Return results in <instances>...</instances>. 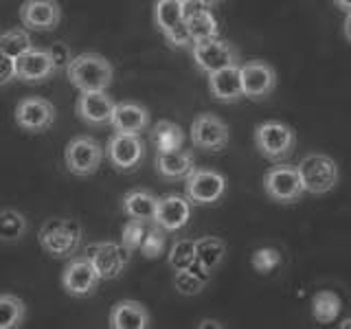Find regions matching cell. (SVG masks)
Returning <instances> with one entry per match:
<instances>
[{
    "instance_id": "obj_25",
    "label": "cell",
    "mask_w": 351,
    "mask_h": 329,
    "mask_svg": "<svg viewBox=\"0 0 351 329\" xmlns=\"http://www.w3.org/2000/svg\"><path fill=\"white\" fill-rule=\"evenodd\" d=\"M186 29H189V36L195 42H204V40H211V38H217L219 33V27H217V20L215 16L208 11L206 7H200V9H186Z\"/></svg>"
},
{
    "instance_id": "obj_31",
    "label": "cell",
    "mask_w": 351,
    "mask_h": 329,
    "mask_svg": "<svg viewBox=\"0 0 351 329\" xmlns=\"http://www.w3.org/2000/svg\"><path fill=\"white\" fill-rule=\"evenodd\" d=\"M25 303L14 294H0V329H16L25 321Z\"/></svg>"
},
{
    "instance_id": "obj_12",
    "label": "cell",
    "mask_w": 351,
    "mask_h": 329,
    "mask_svg": "<svg viewBox=\"0 0 351 329\" xmlns=\"http://www.w3.org/2000/svg\"><path fill=\"white\" fill-rule=\"evenodd\" d=\"M101 281L95 263L88 257H77L66 263L62 272V288L71 296H88L93 294L95 288Z\"/></svg>"
},
{
    "instance_id": "obj_44",
    "label": "cell",
    "mask_w": 351,
    "mask_h": 329,
    "mask_svg": "<svg viewBox=\"0 0 351 329\" xmlns=\"http://www.w3.org/2000/svg\"><path fill=\"white\" fill-rule=\"evenodd\" d=\"M180 3H182V5H193L195 0H180Z\"/></svg>"
},
{
    "instance_id": "obj_43",
    "label": "cell",
    "mask_w": 351,
    "mask_h": 329,
    "mask_svg": "<svg viewBox=\"0 0 351 329\" xmlns=\"http://www.w3.org/2000/svg\"><path fill=\"white\" fill-rule=\"evenodd\" d=\"M340 327H343V329H349V327H351V318H347V321L340 323Z\"/></svg>"
},
{
    "instance_id": "obj_37",
    "label": "cell",
    "mask_w": 351,
    "mask_h": 329,
    "mask_svg": "<svg viewBox=\"0 0 351 329\" xmlns=\"http://www.w3.org/2000/svg\"><path fill=\"white\" fill-rule=\"evenodd\" d=\"M47 51H49L51 60H53L55 73H58V71H69V66L73 62V53H71V49L66 47L64 42H53Z\"/></svg>"
},
{
    "instance_id": "obj_26",
    "label": "cell",
    "mask_w": 351,
    "mask_h": 329,
    "mask_svg": "<svg viewBox=\"0 0 351 329\" xmlns=\"http://www.w3.org/2000/svg\"><path fill=\"white\" fill-rule=\"evenodd\" d=\"M152 138L156 143L158 151H171V149L182 147L184 132L178 123H173V121H158L152 130Z\"/></svg>"
},
{
    "instance_id": "obj_24",
    "label": "cell",
    "mask_w": 351,
    "mask_h": 329,
    "mask_svg": "<svg viewBox=\"0 0 351 329\" xmlns=\"http://www.w3.org/2000/svg\"><path fill=\"white\" fill-rule=\"evenodd\" d=\"M158 208V197L152 195L149 191L134 189L123 197V211L132 219H141V222H152L156 217Z\"/></svg>"
},
{
    "instance_id": "obj_8",
    "label": "cell",
    "mask_w": 351,
    "mask_h": 329,
    "mask_svg": "<svg viewBox=\"0 0 351 329\" xmlns=\"http://www.w3.org/2000/svg\"><path fill=\"white\" fill-rule=\"evenodd\" d=\"M184 191L193 204H215L226 193V178L211 169H193L184 178Z\"/></svg>"
},
{
    "instance_id": "obj_38",
    "label": "cell",
    "mask_w": 351,
    "mask_h": 329,
    "mask_svg": "<svg viewBox=\"0 0 351 329\" xmlns=\"http://www.w3.org/2000/svg\"><path fill=\"white\" fill-rule=\"evenodd\" d=\"M16 80V60L0 55V86H7Z\"/></svg>"
},
{
    "instance_id": "obj_11",
    "label": "cell",
    "mask_w": 351,
    "mask_h": 329,
    "mask_svg": "<svg viewBox=\"0 0 351 329\" xmlns=\"http://www.w3.org/2000/svg\"><path fill=\"white\" fill-rule=\"evenodd\" d=\"M86 257L95 263L101 279H117L130 259V250L114 241H99V244H90L86 248Z\"/></svg>"
},
{
    "instance_id": "obj_42",
    "label": "cell",
    "mask_w": 351,
    "mask_h": 329,
    "mask_svg": "<svg viewBox=\"0 0 351 329\" xmlns=\"http://www.w3.org/2000/svg\"><path fill=\"white\" fill-rule=\"evenodd\" d=\"M200 327H222L219 323H213V321H204V323H200Z\"/></svg>"
},
{
    "instance_id": "obj_39",
    "label": "cell",
    "mask_w": 351,
    "mask_h": 329,
    "mask_svg": "<svg viewBox=\"0 0 351 329\" xmlns=\"http://www.w3.org/2000/svg\"><path fill=\"white\" fill-rule=\"evenodd\" d=\"M345 36L351 42V11H347V18H345Z\"/></svg>"
},
{
    "instance_id": "obj_6",
    "label": "cell",
    "mask_w": 351,
    "mask_h": 329,
    "mask_svg": "<svg viewBox=\"0 0 351 329\" xmlns=\"http://www.w3.org/2000/svg\"><path fill=\"white\" fill-rule=\"evenodd\" d=\"M263 191L268 193L270 200L281 204H292L303 195V182L299 167H290V164H277L266 171L263 175Z\"/></svg>"
},
{
    "instance_id": "obj_23",
    "label": "cell",
    "mask_w": 351,
    "mask_h": 329,
    "mask_svg": "<svg viewBox=\"0 0 351 329\" xmlns=\"http://www.w3.org/2000/svg\"><path fill=\"white\" fill-rule=\"evenodd\" d=\"M156 171L167 180L186 178V175L193 171V154L182 147L171 149V151H158Z\"/></svg>"
},
{
    "instance_id": "obj_2",
    "label": "cell",
    "mask_w": 351,
    "mask_h": 329,
    "mask_svg": "<svg viewBox=\"0 0 351 329\" xmlns=\"http://www.w3.org/2000/svg\"><path fill=\"white\" fill-rule=\"evenodd\" d=\"M38 241L53 257H71L82 244V224L73 217H51L42 224Z\"/></svg>"
},
{
    "instance_id": "obj_10",
    "label": "cell",
    "mask_w": 351,
    "mask_h": 329,
    "mask_svg": "<svg viewBox=\"0 0 351 329\" xmlns=\"http://www.w3.org/2000/svg\"><path fill=\"white\" fill-rule=\"evenodd\" d=\"M106 156L112 162V167L119 171H132L136 169L143 156H145V145L138 134H123L114 132V136L108 141Z\"/></svg>"
},
{
    "instance_id": "obj_4",
    "label": "cell",
    "mask_w": 351,
    "mask_h": 329,
    "mask_svg": "<svg viewBox=\"0 0 351 329\" xmlns=\"http://www.w3.org/2000/svg\"><path fill=\"white\" fill-rule=\"evenodd\" d=\"M184 18H186V5H182L180 0H156L154 20H156V27L162 31V36L167 38V42L173 49H184L193 44Z\"/></svg>"
},
{
    "instance_id": "obj_34",
    "label": "cell",
    "mask_w": 351,
    "mask_h": 329,
    "mask_svg": "<svg viewBox=\"0 0 351 329\" xmlns=\"http://www.w3.org/2000/svg\"><path fill=\"white\" fill-rule=\"evenodd\" d=\"M147 222H141V219H132L123 226V230H121V244H123L130 252L136 250L143 246V241H145V235H147Z\"/></svg>"
},
{
    "instance_id": "obj_14",
    "label": "cell",
    "mask_w": 351,
    "mask_h": 329,
    "mask_svg": "<svg viewBox=\"0 0 351 329\" xmlns=\"http://www.w3.org/2000/svg\"><path fill=\"white\" fill-rule=\"evenodd\" d=\"M55 121V106L42 97H27L16 106V123L27 132H44Z\"/></svg>"
},
{
    "instance_id": "obj_28",
    "label": "cell",
    "mask_w": 351,
    "mask_h": 329,
    "mask_svg": "<svg viewBox=\"0 0 351 329\" xmlns=\"http://www.w3.org/2000/svg\"><path fill=\"white\" fill-rule=\"evenodd\" d=\"M340 299L338 294L329 292V290H323V292H316L314 299H312V312H314V318L321 325H327V323H334L338 314H340Z\"/></svg>"
},
{
    "instance_id": "obj_13",
    "label": "cell",
    "mask_w": 351,
    "mask_h": 329,
    "mask_svg": "<svg viewBox=\"0 0 351 329\" xmlns=\"http://www.w3.org/2000/svg\"><path fill=\"white\" fill-rule=\"evenodd\" d=\"M228 127L215 114H200L191 123V141L204 151H222L228 145Z\"/></svg>"
},
{
    "instance_id": "obj_5",
    "label": "cell",
    "mask_w": 351,
    "mask_h": 329,
    "mask_svg": "<svg viewBox=\"0 0 351 329\" xmlns=\"http://www.w3.org/2000/svg\"><path fill=\"white\" fill-rule=\"evenodd\" d=\"M299 173L303 189L307 193L321 195L332 191L338 184V164L325 154H310L299 162Z\"/></svg>"
},
{
    "instance_id": "obj_20",
    "label": "cell",
    "mask_w": 351,
    "mask_h": 329,
    "mask_svg": "<svg viewBox=\"0 0 351 329\" xmlns=\"http://www.w3.org/2000/svg\"><path fill=\"white\" fill-rule=\"evenodd\" d=\"M189 217H191L189 197L167 195V197H162V200H158L154 224H158L162 230H180L182 226H186Z\"/></svg>"
},
{
    "instance_id": "obj_18",
    "label": "cell",
    "mask_w": 351,
    "mask_h": 329,
    "mask_svg": "<svg viewBox=\"0 0 351 329\" xmlns=\"http://www.w3.org/2000/svg\"><path fill=\"white\" fill-rule=\"evenodd\" d=\"M55 73L53 60L47 49H36L27 51L16 60V80L25 84H40Z\"/></svg>"
},
{
    "instance_id": "obj_1",
    "label": "cell",
    "mask_w": 351,
    "mask_h": 329,
    "mask_svg": "<svg viewBox=\"0 0 351 329\" xmlns=\"http://www.w3.org/2000/svg\"><path fill=\"white\" fill-rule=\"evenodd\" d=\"M66 75H69V82L82 93L106 90V88L112 84L114 69L104 55L82 53V55H77V58H73Z\"/></svg>"
},
{
    "instance_id": "obj_16",
    "label": "cell",
    "mask_w": 351,
    "mask_h": 329,
    "mask_svg": "<svg viewBox=\"0 0 351 329\" xmlns=\"http://www.w3.org/2000/svg\"><path fill=\"white\" fill-rule=\"evenodd\" d=\"M241 84H244V97L259 101V99H266L274 90L277 73L266 62L252 60L241 66Z\"/></svg>"
},
{
    "instance_id": "obj_40",
    "label": "cell",
    "mask_w": 351,
    "mask_h": 329,
    "mask_svg": "<svg viewBox=\"0 0 351 329\" xmlns=\"http://www.w3.org/2000/svg\"><path fill=\"white\" fill-rule=\"evenodd\" d=\"M336 7L338 9H343V11H351V0H334Z\"/></svg>"
},
{
    "instance_id": "obj_22",
    "label": "cell",
    "mask_w": 351,
    "mask_h": 329,
    "mask_svg": "<svg viewBox=\"0 0 351 329\" xmlns=\"http://www.w3.org/2000/svg\"><path fill=\"white\" fill-rule=\"evenodd\" d=\"M110 327L112 329H147L149 312L138 301H119L110 312Z\"/></svg>"
},
{
    "instance_id": "obj_17",
    "label": "cell",
    "mask_w": 351,
    "mask_h": 329,
    "mask_svg": "<svg viewBox=\"0 0 351 329\" xmlns=\"http://www.w3.org/2000/svg\"><path fill=\"white\" fill-rule=\"evenodd\" d=\"M114 106L117 103L106 90H88L77 99V114L88 125H106L112 121Z\"/></svg>"
},
{
    "instance_id": "obj_36",
    "label": "cell",
    "mask_w": 351,
    "mask_h": 329,
    "mask_svg": "<svg viewBox=\"0 0 351 329\" xmlns=\"http://www.w3.org/2000/svg\"><path fill=\"white\" fill-rule=\"evenodd\" d=\"M162 250H165V235H162V228H160L158 224H154V228L147 230L145 241H143V246H141V252H143V257L156 259V257L162 255Z\"/></svg>"
},
{
    "instance_id": "obj_29",
    "label": "cell",
    "mask_w": 351,
    "mask_h": 329,
    "mask_svg": "<svg viewBox=\"0 0 351 329\" xmlns=\"http://www.w3.org/2000/svg\"><path fill=\"white\" fill-rule=\"evenodd\" d=\"M27 228V217L22 213L14 211V208H3L0 211V241H7V244L18 241L25 237Z\"/></svg>"
},
{
    "instance_id": "obj_30",
    "label": "cell",
    "mask_w": 351,
    "mask_h": 329,
    "mask_svg": "<svg viewBox=\"0 0 351 329\" xmlns=\"http://www.w3.org/2000/svg\"><path fill=\"white\" fill-rule=\"evenodd\" d=\"M31 49H33V42L25 29H11V31L0 33V55L18 60L20 55H25Z\"/></svg>"
},
{
    "instance_id": "obj_27",
    "label": "cell",
    "mask_w": 351,
    "mask_h": 329,
    "mask_svg": "<svg viewBox=\"0 0 351 329\" xmlns=\"http://www.w3.org/2000/svg\"><path fill=\"white\" fill-rule=\"evenodd\" d=\"M224 255H226V244L219 237H202L195 241V259L211 272L222 263Z\"/></svg>"
},
{
    "instance_id": "obj_9",
    "label": "cell",
    "mask_w": 351,
    "mask_h": 329,
    "mask_svg": "<svg viewBox=\"0 0 351 329\" xmlns=\"http://www.w3.org/2000/svg\"><path fill=\"white\" fill-rule=\"evenodd\" d=\"M193 60L197 69L204 71L206 75H211L215 71L226 69V66H237L239 55L228 42L211 38V40L193 44Z\"/></svg>"
},
{
    "instance_id": "obj_15",
    "label": "cell",
    "mask_w": 351,
    "mask_h": 329,
    "mask_svg": "<svg viewBox=\"0 0 351 329\" xmlns=\"http://www.w3.org/2000/svg\"><path fill=\"white\" fill-rule=\"evenodd\" d=\"M62 7L58 0H25L20 7V22L27 29L51 31L60 25Z\"/></svg>"
},
{
    "instance_id": "obj_19",
    "label": "cell",
    "mask_w": 351,
    "mask_h": 329,
    "mask_svg": "<svg viewBox=\"0 0 351 329\" xmlns=\"http://www.w3.org/2000/svg\"><path fill=\"white\" fill-rule=\"evenodd\" d=\"M208 90L213 99L222 103H235L244 97V84H241V66H226L222 71L208 75Z\"/></svg>"
},
{
    "instance_id": "obj_32",
    "label": "cell",
    "mask_w": 351,
    "mask_h": 329,
    "mask_svg": "<svg viewBox=\"0 0 351 329\" xmlns=\"http://www.w3.org/2000/svg\"><path fill=\"white\" fill-rule=\"evenodd\" d=\"M195 261V241L191 239H178L173 241L169 250V266L173 270H184Z\"/></svg>"
},
{
    "instance_id": "obj_3",
    "label": "cell",
    "mask_w": 351,
    "mask_h": 329,
    "mask_svg": "<svg viewBox=\"0 0 351 329\" xmlns=\"http://www.w3.org/2000/svg\"><path fill=\"white\" fill-rule=\"evenodd\" d=\"M294 130L281 121H263L255 127V147L263 158L272 162H283L294 151Z\"/></svg>"
},
{
    "instance_id": "obj_41",
    "label": "cell",
    "mask_w": 351,
    "mask_h": 329,
    "mask_svg": "<svg viewBox=\"0 0 351 329\" xmlns=\"http://www.w3.org/2000/svg\"><path fill=\"white\" fill-rule=\"evenodd\" d=\"M195 3H200V7H211V5L219 3V0H195Z\"/></svg>"
},
{
    "instance_id": "obj_21",
    "label": "cell",
    "mask_w": 351,
    "mask_h": 329,
    "mask_svg": "<svg viewBox=\"0 0 351 329\" xmlns=\"http://www.w3.org/2000/svg\"><path fill=\"white\" fill-rule=\"evenodd\" d=\"M110 125L114 127V132H123V134H141L149 125V112L147 108L134 101L117 103Z\"/></svg>"
},
{
    "instance_id": "obj_35",
    "label": "cell",
    "mask_w": 351,
    "mask_h": 329,
    "mask_svg": "<svg viewBox=\"0 0 351 329\" xmlns=\"http://www.w3.org/2000/svg\"><path fill=\"white\" fill-rule=\"evenodd\" d=\"M281 263V252L277 248H257L252 252V268L259 274L272 272Z\"/></svg>"
},
{
    "instance_id": "obj_33",
    "label": "cell",
    "mask_w": 351,
    "mask_h": 329,
    "mask_svg": "<svg viewBox=\"0 0 351 329\" xmlns=\"http://www.w3.org/2000/svg\"><path fill=\"white\" fill-rule=\"evenodd\" d=\"M208 281H204L202 277H197V274L189 268L184 270H176V277H173V285L176 290L184 296H193V294H200L204 290V285Z\"/></svg>"
},
{
    "instance_id": "obj_7",
    "label": "cell",
    "mask_w": 351,
    "mask_h": 329,
    "mask_svg": "<svg viewBox=\"0 0 351 329\" xmlns=\"http://www.w3.org/2000/svg\"><path fill=\"white\" fill-rule=\"evenodd\" d=\"M66 167L75 175H93L104 160V147L90 136L73 138L64 151Z\"/></svg>"
}]
</instances>
